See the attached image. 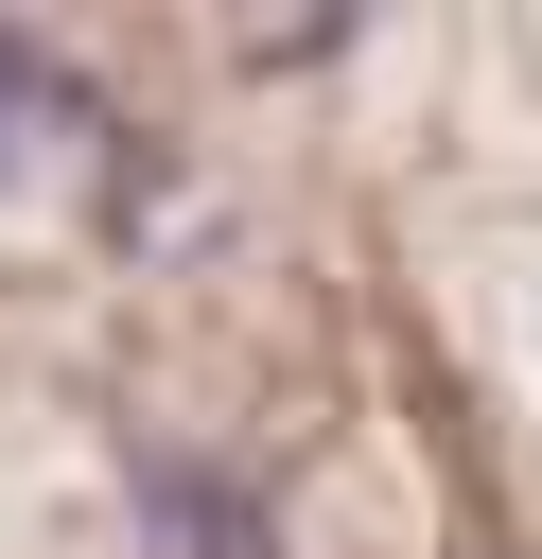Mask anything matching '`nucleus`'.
<instances>
[{"label": "nucleus", "mask_w": 542, "mask_h": 559, "mask_svg": "<svg viewBox=\"0 0 542 559\" xmlns=\"http://www.w3.org/2000/svg\"><path fill=\"white\" fill-rule=\"evenodd\" d=\"M122 489H140V524H175V559H280V507L245 472H210L192 437H122Z\"/></svg>", "instance_id": "nucleus-1"}, {"label": "nucleus", "mask_w": 542, "mask_h": 559, "mask_svg": "<svg viewBox=\"0 0 542 559\" xmlns=\"http://www.w3.org/2000/svg\"><path fill=\"white\" fill-rule=\"evenodd\" d=\"M35 122H87V87H70L35 35H0V175H35Z\"/></svg>", "instance_id": "nucleus-2"}]
</instances>
